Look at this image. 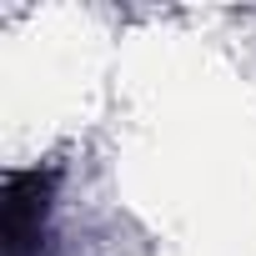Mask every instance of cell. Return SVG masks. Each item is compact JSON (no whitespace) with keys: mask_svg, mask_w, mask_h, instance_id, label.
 <instances>
[{"mask_svg":"<svg viewBox=\"0 0 256 256\" xmlns=\"http://www.w3.org/2000/svg\"><path fill=\"white\" fill-rule=\"evenodd\" d=\"M50 181L40 171H16L6 181V256H40V226Z\"/></svg>","mask_w":256,"mask_h":256,"instance_id":"6da1fadb","label":"cell"}]
</instances>
